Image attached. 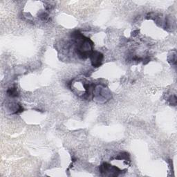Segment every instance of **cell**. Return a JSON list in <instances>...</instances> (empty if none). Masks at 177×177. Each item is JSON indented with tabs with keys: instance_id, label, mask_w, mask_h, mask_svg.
I'll return each mask as SVG.
<instances>
[{
	"instance_id": "2",
	"label": "cell",
	"mask_w": 177,
	"mask_h": 177,
	"mask_svg": "<svg viewBox=\"0 0 177 177\" xmlns=\"http://www.w3.org/2000/svg\"><path fill=\"white\" fill-rule=\"evenodd\" d=\"M91 62L94 67H99L100 66L103 62V54L98 51H93L89 56Z\"/></svg>"
},
{
	"instance_id": "1",
	"label": "cell",
	"mask_w": 177,
	"mask_h": 177,
	"mask_svg": "<svg viewBox=\"0 0 177 177\" xmlns=\"http://www.w3.org/2000/svg\"><path fill=\"white\" fill-rule=\"evenodd\" d=\"M100 172L105 176H117L121 173V170L117 167L112 166L107 163H104L100 166Z\"/></svg>"
},
{
	"instance_id": "3",
	"label": "cell",
	"mask_w": 177,
	"mask_h": 177,
	"mask_svg": "<svg viewBox=\"0 0 177 177\" xmlns=\"http://www.w3.org/2000/svg\"><path fill=\"white\" fill-rule=\"evenodd\" d=\"M7 94H8V96H9L10 97H13V98H15V97H18L19 96L18 89L16 87L9 88L7 91Z\"/></svg>"
},
{
	"instance_id": "5",
	"label": "cell",
	"mask_w": 177,
	"mask_h": 177,
	"mask_svg": "<svg viewBox=\"0 0 177 177\" xmlns=\"http://www.w3.org/2000/svg\"><path fill=\"white\" fill-rule=\"evenodd\" d=\"M170 102L171 104L172 105H174V106H175V105H176V96H173L170 97Z\"/></svg>"
},
{
	"instance_id": "4",
	"label": "cell",
	"mask_w": 177,
	"mask_h": 177,
	"mask_svg": "<svg viewBox=\"0 0 177 177\" xmlns=\"http://www.w3.org/2000/svg\"><path fill=\"white\" fill-rule=\"evenodd\" d=\"M170 57H171V56H170ZM168 62L172 65H175L176 64V51L174 52V54L172 53V57H171L170 59H168Z\"/></svg>"
},
{
	"instance_id": "6",
	"label": "cell",
	"mask_w": 177,
	"mask_h": 177,
	"mask_svg": "<svg viewBox=\"0 0 177 177\" xmlns=\"http://www.w3.org/2000/svg\"><path fill=\"white\" fill-rule=\"evenodd\" d=\"M100 94H103V91H101ZM100 96H103V97H106V96H105V95H104V94H101Z\"/></svg>"
}]
</instances>
